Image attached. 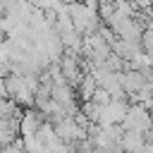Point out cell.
<instances>
[{
  "mask_svg": "<svg viewBox=\"0 0 153 153\" xmlns=\"http://www.w3.org/2000/svg\"><path fill=\"white\" fill-rule=\"evenodd\" d=\"M143 139H146L148 143H153V124H151V127H148V129L143 131Z\"/></svg>",
  "mask_w": 153,
  "mask_h": 153,
  "instance_id": "cell-5",
  "label": "cell"
},
{
  "mask_svg": "<svg viewBox=\"0 0 153 153\" xmlns=\"http://www.w3.org/2000/svg\"><path fill=\"white\" fill-rule=\"evenodd\" d=\"M79 2H84L86 7H98V0H79Z\"/></svg>",
  "mask_w": 153,
  "mask_h": 153,
  "instance_id": "cell-6",
  "label": "cell"
},
{
  "mask_svg": "<svg viewBox=\"0 0 153 153\" xmlns=\"http://www.w3.org/2000/svg\"><path fill=\"white\" fill-rule=\"evenodd\" d=\"M43 120H45V115H43L41 110H33V108L24 110V112H22V120H19V134H22V136L36 134L38 127L43 124Z\"/></svg>",
  "mask_w": 153,
  "mask_h": 153,
  "instance_id": "cell-2",
  "label": "cell"
},
{
  "mask_svg": "<svg viewBox=\"0 0 153 153\" xmlns=\"http://www.w3.org/2000/svg\"><path fill=\"white\" fill-rule=\"evenodd\" d=\"M124 129H136V131H146L151 124H153V115L148 108H143L141 103H129L122 122H120Z\"/></svg>",
  "mask_w": 153,
  "mask_h": 153,
  "instance_id": "cell-1",
  "label": "cell"
},
{
  "mask_svg": "<svg viewBox=\"0 0 153 153\" xmlns=\"http://www.w3.org/2000/svg\"><path fill=\"white\" fill-rule=\"evenodd\" d=\"M91 100L98 103V105H108V103L112 100V96H110V91H108L105 86H98V84H96V88H93V93H91Z\"/></svg>",
  "mask_w": 153,
  "mask_h": 153,
  "instance_id": "cell-4",
  "label": "cell"
},
{
  "mask_svg": "<svg viewBox=\"0 0 153 153\" xmlns=\"http://www.w3.org/2000/svg\"><path fill=\"white\" fill-rule=\"evenodd\" d=\"M143 131H136V129H124V134L120 136V148L122 151H143Z\"/></svg>",
  "mask_w": 153,
  "mask_h": 153,
  "instance_id": "cell-3",
  "label": "cell"
}]
</instances>
